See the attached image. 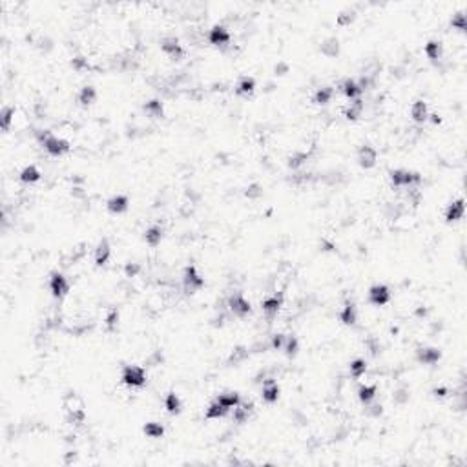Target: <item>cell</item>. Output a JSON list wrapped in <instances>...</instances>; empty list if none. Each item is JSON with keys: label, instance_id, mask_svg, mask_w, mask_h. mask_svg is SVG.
Segmentation results:
<instances>
[{"label": "cell", "instance_id": "6da1fadb", "mask_svg": "<svg viewBox=\"0 0 467 467\" xmlns=\"http://www.w3.org/2000/svg\"><path fill=\"white\" fill-rule=\"evenodd\" d=\"M390 183L396 188H418L422 183V175L418 172H411V170H390Z\"/></svg>", "mask_w": 467, "mask_h": 467}, {"label": "cell", "instance_id": "7a4b0ae2", "mask_svg": "<svg viewBox=\"0 0 467 467\" xmlns=\"http://www.w3.org/2000/svg\"><path fill=\"white\" fill-rule=\"evenodd\" d=\"M204 286V278L197 272V268L194 265H190L184 268L183 274V288L186 294H195L197 290H201Z\"/></svg>", "mask_w": 467, "mask_h": 467}, {"label": "cell", "instance_id": "3957f363", "mask_svg": "<svg viewBox=\"0 0 467 467\" xmlns=\"http://www.w3.org/2000/svg\"><path fill=\"white\" fill-rule=\"evenodd\" d=\"M226 308L236 318H246L252 310L250 303H248V300L244 298L243 294H232L228 301H226Z\"/></svg>", "mask_w": 467, "mask_h": 467}, {"label": "cell", "instance_id": "277c9868", "mask_svg": "<svg viewBox=\"0 0 467 467\" xmlns=\"http://www.w3.org/2000/svg\"><path fill=\"white\" fill-rule=\"evenodd\" d=\"M122 384L128 387H141L146 384V370L139 365H128L122 370Z\"/></svg>", "mask_w": 467, "mask_h": 467}, {"label": "cell", "instance_id": "5b68a950", "mask_svg": "<svg viewBox=\"0 0 467 467\" xmlns=\"http://www.w3.org/2000/svg\"><path fill=\"white\" fill-rule=\"evenodd\" d=\"M49 290H51V294L55 296L57 300H61V298H64L66 294L70 292V281L64 278L62 274H51V278H49Z\"/></svg>", "mask_w": 467, "mask_h": 467}, {"label": "cell", "instance_id": "8992f818", "mask_svg": "<svg viewBox=\"0 0 467 467\" xmlns=\"http://www.w3.org/2000/svg\"><path fill=\"white\" fill-rule=\"evenodd\" d=\"M44 150L48 152L49 155H53V157H61V155L68 154L70 152V142L66 139H59V137H55V135H51L44 144Z\"/></svg>", "mask_w": 467, "mask_h": 467}, {"label": "cell", "instance_id": "52a82bcc", "mask_svg": "<svg viewBox=\"0 0 467 467\" xmlns=\"http://www.w3.org/2000/svg\"><path fill=\"white\" fill-rule=\"evenodd\" d=\"M161 49H162L172 61H181L183 57H184V49H183V46L179 44V41H177L175 37L162 39V41H161Z\"/></svg>", "mask_w": 467, "mask_h": 467}, {"label": "cell", "instance_id": "ba28073f", "mask_svg": "<svg viewBox=\"0 0 467 467\" xmlns=\"http://www.w3.org/2000/svg\"><path fill=\"white\" fill-rule=\"evenodd\" d=\"M376 161H378V152L370 146V144H363V146L360 148V152H358V162H360V166L369 170V168L376 166Z\"/></svg>", "mask_w": 467, "mask_h": 467}, {"label": "cell", "instance_id": "9c48e42d", "mask_svg": "<svg viewBox=\"0 0 467 467\" xmlns=\"http://www.w3.org/2000/svg\"><path fill=\"white\" fill-rule=\"evenodd\" d=\"M390 300V290L385 285H374L369 290V301L376 307H384Z\"/></svg>", "mask_w": 467, "mask_h": 467}, {"label": "cell", "instance_id": "30bf717a", "mask_svg": "<svg viewBox=\"0 0 467 467\" xmlns=\"http://www.w3.org/2000/svg\"><path fill=\"white\" fill-rule=\"evenodd\" d=\"M416 360L424 365H434L442 360V350L436 347H422L416 350Z\"/></svg>", "mask_w": 467, "mask_h": 467}, {"label": "cell", "instance_id": "8fae6325", "mask_svg": "<svg viewBox=\"0 0 467 467\" xmlns=\"http://www.w3.org/2000/svg\"><path fill=\"white\" fill-rule=\"evenodd\" d=\"M208 41L214 46H224V44L230 42V31L224 26H214L208 33Z\"/></svg>", "mask_w": 467, "mask_h": 467}, {"label": "cell", "instance_id": "7c38bea8", "mask_svg": "<svg viewBox=\"0 0 467 467\" xmlns=\"http://www.w3.org/2000/svg\"><path fill=\"white\" fill-rule=\"evenodd\" d=\"M281 305H283V298L281 296H272V298H266L263 303H261V307H263V312H265L266 320H274L276 316H278L279 308H281Z\"/></svg>", "mask_w": 467, "mask_h": 467}, {"label": "cell", "instance_id": "4fadbf2b", "mask_svg": "<svg viewBox=\"0 0 467 467\" xmlns=\"http://www.w3.org/2000/svg\"><path fill=\"white\" fill-rule=\"evenodd\" d=\"M464 212H466L464 199L453 201L446 210V221H447V223H456V221H460L462 217H464Z\"/></svg>", "mask_w": 467, "mask_h": 467}, {"label": "cell", "instance_id": "5bb4252c", "mask_svg": "<svg viewBox=\"0 0 467 467\" xmlns=\"http://www.w3.org/2000/svg\"><path fill=\"white\" fill-rule=\"evenodd\" d=\"M274 380L276 378L263 382V387H261V398L265 400L266 404H274V402H278L279 398V385Z\"/></svg>", "mask_w": 467, "mask_h": 467}, {"label": "cell", "instance_id": "9a60e30c", "mask_svg": "<svg viewBox=\"0 0 467 467\" xmlns=\"http://www.w3.org/2000/svg\"><path fill=\"white\" fill-rule=\"evenodd\" d=\"M128 204H130V199H128L126 195L119 194V195H113L112 199H108L106 208H108V212H112V214H122V212L128 210Z\"/></svg>", "mask_w": 467, "mask_h": 467}, {"label": "cell", "instance_id": "2e32d148", "mask_svg": "<svg viewBox=\"0 0 467 467\" xmlns=\"http://www.w3.org/2000/svg\"><path fill=\"white\" fill-rule=\"evenodd\" d=\"M321 53L325 57H328V59H334V57L340 55V49H342V46H340V41L336 39V37H328V39H325V41L321 42Z\"/></svg>", "mask_w": 467, "mask_h": 467}, {"label": "cell", "instance_id": "e0dca14e", "mask_svg": "<svg viewBox=\"0 0 467 467\" xmlns=\"http://www.w3.org/2000/svg\"><path fill=\"white\" fill-rule=\"evenodd\" d=\"M252 409H254V405L252 404H239L234 407V416H232V420H234V424H244V422H248V418H250L252 414Z\"/></svg>", "mask_w": 467, "mask_h": 467}, {"label": "cell", "instance_id": "ac0fdd59", "mask_svg": "<svg viewBox=\"0 0 467 467\" xmlns=\"http://www.w3.org/2000/svg\"><path fill=\"white\" fill-rule=\"evenodd\" d=\"M110 256H112L110 243H108V239H102V241L97 244V248H95V265L97 266L106 265L108 259H110Z\"/></svg>", "mask_w": 467, "mask_h": 467}, {"label": "cell", "instance_id": "d6986e66", "mask_svg": "<svg viewBox=\"0 0 467 467\" xmlns=\"http://www.w3.org/2000/svg\"><path fill=\"white\" fill-rule=\"evenodd\" d=\"M411 117H412V121L418 122V124H424L427 119H429V108H427V104L424 102V101H416V102L412 104Z\"/></svg>", "mask_w": 467, "mask_h": 467}, {"label": "cell", "instance_id": "ffe728a7", "mask_svg": "<svg viewBox=\"0 0 467 467\" xmlns=\"http://www.w3.org/2000/svg\"><path fill=\"white\" fill-rule=\"evenodd\" d=\"M340 320H342L343 325H354L358 321V308L352 301H347L343 310L340 312Z\"/></svg>", "mask_w": 467, "mask_h": 467}, {"label": "cell", "instance_id": "44dd1931", "mask_svg": "<svg viewBox=\"0 0 467 467\" xmlns=\"http://www.w3.org/2000/svg\"><path fill=\"white\" fill-rule=\"evenodd\" d=\"M426 55L427 59H431L432 62L440 61L442 55H444V44L440 41H429L426 44Z\"/></svg>", "mask_w": 467, "mask_h": 467}, {"label": "cell", "instance_id": "7402d4cb", "mask_svg": "<svg viewBox=\"0 0 467 467\" xmlns=\"http://www.w3.org/2000/svg\"><path fill=\"white\" fill-rule=\"evenodd\" d=\"M342 91H343V95H345L347 99H350V101H356V99H360V95L363 93V91L360 90L358 82H356V81H352V79H347V81H343Z\"/></svg>", "mask_w": 467, "mask_h": 467}, {"label": "cell", "instance_id": "603a6c76", "mask_svg": "<svg viewBox=\"0 0 467 467\" xmlns=\"http://www.w3.org/2000/svg\"><path fill=\"white\" fill-rule=\"evenodd\" d=\"M256 90V81L252 77H243L236 86V93L241 95V97H248L252 95V91Z\"/></svg>", "mask_w": 467, "mask_h": 467}, {"label": "cell", "instance_id": "cb8c5ba5", "mask_svg": "<svg viewBox=\"0 0 467 467\" xmlns=\"http://www.w3.org/2000/svg\"><path fill=\"white\" fill-rule=\"evenodd\" d=\"M363 108H365V104H363L362 99H356V101H352V102L347 106V110H345V117L349 119V121H358V119L362 117Z\"/></svg>", "mask_w": 467, "mask_h": 467}, {"label": "cell", "instance_id": "d4e9b609", "mask_svg": "<svg viewBox=\"0 0 467 467\" xmlns=\"http://www.w3.org/2000/svg\"><path fill=\"white\" fill-rule=\"evenodd\" d=\"M144 112H146L150 117L161 119L164 115V106H162V102H161L159 99H152V101H148L146 104H144Z\"/></svg>", "mask_w": 467, "mask_h": 467}, {"label": "cell", "instance_id": "484cf974", "mask_svg": "<svg viewBox=\"0 0 467 467\" xmlns=\"http://www.w3.org/2000/svg\"><path fill=\"white\" fill-rule=\"evenodd\" d=\"M376 385H362L360 389H358V398H360V402H362L363 405L370 404V402H374V398H376Z\"/></svg>", "mask_w": 467, "mask_h": 467}, {"label": "cell", "instance_id": "4316f807", "mask_svg": "<svg viewBox=\"0 0 467 467\" xmlns=\"http://www.w3.org/2000/svg\"><path fill=\"white\" fill-rule=\"evenodd\" d=\"M161 239H162V228H161L159 224H154V226H150V228L144 232V241H146L150 246H157V244L161 243Z\"/></svg>", "mask_w": 467, "mask_h": 467}, {"label": "cell", "instance_id": "83f0119b", "mask_svg": "<svg viewBox=\"0 0 467 467\" xmlns=\"http://www.w3.org/2000/svg\"><path fill=\"white\" fill-rule=\"evenodd\" d=\"M97 101V90L93 86H84L79 93V102L82 106H90Z\"/></svg>", "mask_w": 467, "mask_h": 467}, {"label": "cell", "instance_id": "f1b7e54d", "mask_svg": "<svg viewBox=\"0 0 467 467\" xmlns=\"http://www.w3.org/2000/svg\"><path fill=\"white\" fill-rule=\"evenodd\" d=\"M226 412H228V409L216 400V402H212V404L208 405V409H206V414H204V416H206L208 420H219V418H223Z\"/></svg>", "mask_w": 467, "mask_h": 467}, {"label": "cell", "instance_id": "f546056e", "mask_svg": "<svg viewBox=\"0 0 467 467\" xmlns=\"http://www.w3.org/2000/svg\"><path fill=\"white\" fill-rule=\"evenodd\" d=\"M39 179H41V172H39V168L33 166V164L26 166L20 172V181L22 183H28V184H31V183H37Z\"/></svg>", "mask_w": 467, "mask_h": 467}, {"label": "cell", "instance_id": "4dcf8cb0", "mask_svg": "<svg viewBox=\"0 0 467 467\" xmlns=\"http://www.w3.org/2000/svg\"><path fill=\"white\" fill-rule=\"evenodd\" d=\"M66 422H68L70 426H82L84 422H86V412H84L82 407L70 409V411H68V416H66Z\"/></svg>", "mask_w": 467, "mask_h": 467}, {"label": "cell", "instance_id": "1f68e13d", "mask_svg": "<svg viewBox=\"0 0 467 467\" xmlns=\"http://www.w3.org/2000/svg\"><path fill=\"white\" fill-rule=\"evenodd\" d=\"M142 431H144V434H146L148 438H162V434H164V427L161 426L159 422H148L146 426L142 427Z\"/></svg>", "mask_w": 467, "mask_h": 467}, {"label": "cell", "instance_id": "d6a6232c", "mask_svg": "<svg viewBox=\"0 0 467 467\" xmlns=\"http://www.w3.org/2000/svg\"><path fill=\"white\" fill-rule=\"evenodd\" d=\"M217 402L221 405H224V407L230 411V409H234V407L241 402V396H239V392H224V394H221V396L217 398Z\"/></svg>", "mask_w": 467, "mask_h": 467}, {"label": "cell", "instance_id": "836d02e7", "mask_svg": "<svg viewBox=\"0 0 467 467\" xmlns=\"http://www.w3.org/2000/svg\"><path fill=\"white\" fill-rule=\"evenodd\" d=\"M332 95H334V90L330 88V86H323V88H320V90L316 91V95H314V102L316 104H328L330 102V99H332Z\"/></svg>", "mask_w": 467, "mask_h": 467}, {"label": "cell", "instance_id": "e575fe53", "mask_svg": "<svg viewBox=\"0 0 467 467\" xmlns=\"http://www.w3.org/2000/svg\"><path fill=\"white\" fill-rule=\"evenodd\" d=\"M164 407L170 414H179L181 412V400L175 392H170L166 394V400H164Z\"/></svg>", "mask_w": 467, "mask_h": 467}, {"label": "cell", "instance_id": "d590c367", "mask_svg": "<svg viewBox=\"0 0 467 467\" xmlns=\"http://www.w3.org/2000/svg\"><path fill=\"white\" fill-rule=\"evenodd\" d=\"M308 159V154H305V152H294L292 155H288V159H286V166L292 168V170H298V168H301L303 164H305V161Z\"/></svg>", "mask_w": 467, "mask_h": 467}, {"label": "cell", "instance_id": "8d00e7d4", "mask_svg": "<svg viewBox=\"0 0 467 467\" xmlns=\"http://www.w3.org/2000/svg\"><path fill=\"white\" fill-rule=\"evenodd\" d=\"M356 17H358V13H356L354 9H352V7H347V9H343L342 13L338 15L336 22H338V26L345 28V26H350V24L356 20Z\"/></svg>", "mask_w": 467, "mask_h": 467}, {"label": "cell", "instance_id": "74e56055", "mask_svg": "<svg viewBox=\"0 0 467 467\" xmlns=\"http://www.w3.org/2000/svg\"><path fill=\"white\" fill-rule=\"evenodd\" d=\"M283 350H285V354L288 356V358H294V356L298 354V350H300V342H298V338L296 336H286L285 340V345H283Z\"/></svg>", "mask_w": 467, "mask_h": 467}, {"label": "cell", "instance_id": "f35d334b", "mask_svg": "<svg viewBox=\"0 0 467 467\" xmlns=\"http://www.w3.org/2000/svg\"><path fill=\"white\" fill-rule=\"evenodd\" d=\"M367 372V362L358 358L354 362H350V376L352 378H362Z\"/></svg>", "mask_w": 467, "mask_h": 467}, {"label": "cell", "instance_id": "ab89813d", "mask_svg": "<svg viewBox=\"0 0 467 467\" xmlns=\"http://www.w3.org/2000/svg\"><path fill=\"white\" fill-rule=\"evenodd\" d=\"M409 398H411V392H409L407 387H398L392 392V402L396 405H405L409 402Z\"/></svg>", "mask_w": 467, "mask_h": 467}, {"label": "cell", "instance_id": "60d3db41", "mask_svg": "<svg viewBox=\"0 0 467 467\" xmlns=\"http://www.w3.org/2000/svg\"><path fill=\"white\" fill-rule=\"evenodd\" d=\"M261 195H263V186H261L259 183H252V184H248L246 190H244V197H248L252 201L259 199Z\"/></svg>", "mask_w": 467, "mask_h": 467}, {"label": "cell", "instance_id": "b9f144b4", "mask_svg": "<svg viewBox=\"0 0 467 467\" xmlns=\"http://www.w3.org/2000/svg\"><path fill=\"white\" fill-rule=\"evenodd\" d=\"M0 117H2V128L7 132L9 126H11V121H13V117H15V108H11V106H4V108H2V113H0Z\"/></svg>", "mask_w": 467, "mask_h": 467}, {"label": "cell", "instance_id": "7bdbcfd3", "mask_svg": "<svg viewBox=\"0 0 467 467\" xmlns=\"http://www.w3.org/2000/svg\"><path fill=\"white\" fill-rule=\"evenodd\" d=\"M248 354H250V352H248L246 347H237V349L232 352L230 360H228V365H232V363H234V365H236V363H241L243 360L248 358Z\"/></svg>", "mask_w": 467, "mask_h": 467}, {"label": "cell", "instance_id": "ee69618b", "mask_svg": "<svg viewBox=\"0 0 467 467\" xmlns=\"http://www.w3.org/2000/svg\"><path fill=\"white\" fill-rule=\"evenodd\" d=\"M451 26H453L454 29H458V31H466V28H467L466 15L464 13L453 15V19H451Z\"/></svg>", "mask_w": 467, "mask_h": 467}, {"label": "cell", "instance_id": "f6af8a7d", "mask_svg": "<svg viewBox=\"0 0 467 467\" xmlns=\"http://www.w3.org/2000/svg\"><path fill=\"white\" fill-rule=\"evenodd\" d=\"M285 340H286V336L281 334V332H278V334L272 336V340H270V347H272L274 350H283Z\"/></svg>", "mask_w": 467, "mask_h": 467}, {"label": "cell", "instance_id": "bcb514c9", "mask_svg": "<svg viewBox=\"0 0 467 467\" xmlns=\"http://www.w3.org/2000/svg\"><path fill=\"white\" fill-rule=\"evenodd\" d=\"M71 68L75 71H84V70H88L90 66H88V61H86L84 57H75V59L71 61Z\"/></svg>", "mask_w": 467, "mask_h": 467}, {"label": "cell", "instance_id": "7dc6e473", "mask_svg": "<svg viewBox=\"0 0 467 467\" xmlns=\"http://www.w3.org/2000/svg\"><path fill=\"white\" fill-rule=\"evenodd\" d=\"M365 412H367L369 416H372V418H378V416H382L384 407H382L380 404H372V402H370V404H367V411Z\"/></svg>", "mask_w": 467, "mask_h": 467}, {"label": "cell", "instance_id": "c3c4849f", "mask_svg": "<svg viewBox=\"0 0 467 467\" xmlns=\"http://www.w3.org/2000/svg\"><path fill=\"white\" fill-rule=\"evenodd\" d=\"M139 272H141V265H139V263H128V265L124 266L126 278H135V276H137Z\"/></svg>", "mask_w": 467, "mask_h": 467}, {"label": "cell", "instance_id": "681fc988", "mask_svg": "<svg viewBox=\"0 0 467 467\" xmlns=\"http://www.w3.org/2000/svg\"><path fill=\"white\" fill-rule=\"evenodd\" d=\"M367 347H369V350H370V354L372 356H378V352H380V342H378L376 338H369L367 340Z\"/></svg>", "mask_w": 467, "mask_h": 467}, {"label": "cell", "instance_id": "f907efd6", "mask_svg": "<svg viewBox=\"0 0 467 467\" xmlns=\"http://www.w3.org/2000/svg\"><path fill=\"white\" fill-rule=\"evenodd\" d=\"M117 321H119V312H117V310H112V312H110V316H108V320H106L108 330H113V328H115V325H117Z\"/></svg>", "mask_w": 467, "mask_h": 467}, {"label": "cell", "instance_id": "816d5d0a", "mask_svg": "<svg viewBox=\"0 0 467 467\" xmlns=\"http://www.w3.org/2000/svg\"><path fill=\"white\" fill-rule=\"evenodd\" d=\"M288 70H290V66H288V64H286V62H283V61H281V62L276 64V68H274V71H276V75H279V77H283V75H286V73H288Z\"/></svg>", "mask_w": 467, "mask_h": 467}, {"label": "cell", "instance_id": "f5cc1de1", "mask_svg": "<svg viewBox=\"0 0 467 467\" xmlns=\"http://www.w3.org/2000/svg\"><path fill=\"white\" fill-rule=\"evenodd\" d=\"M161 362H162V354H161V350H155L154 354H152L146 360V363H148V365H152V367H155V365H161Z\"/></svg>", "mask_w": 467, "mask_h": 467}, {"label": "cell", "instance_id": "db71d44e", "mask_svg": "<svg viewBox=\"0 0 467 467\" xmlns=\"http://www.w3.org/2000/svg\"><path fill=\"white\" fill-rule=\"evenodd\" d=\"M432 394L436 398H446L447 394H449V390H447L446 387H436V389H432Z\"/></svg>", "mask_w": 467, "mask_h": 467}, {"label": "cell", "instance_id": "11a10c76", "mask_svg": "<svg viewBox=\"0 0 467 467\" xmlns=\"http://www.w3.org/2000/svg\"><path fill=\"white\" fill-rule=\"evenodd\" d=\"M71 195H73V197H79V199H84V197H86V192H84L81 186H73V190H71Z\"/></svg>", "mask_w": 467, "mask_h": 467}, {"label": "cell", "instance_id": "9f6ffc18", "mask_svg": "<svg viewBox=\"0 0 467 467\" xmlns=\"http://www.w3.org/2000/svg\"><path fill=\"white\" fill-rule=\"evenodd\" d=\"M405 71H407L405 70V66H398V68H392V75L398 79H402L405 75Z\"/></svg>", "mask_w": 467, "mask_h": 467}, {"label": "cell", "instance_id": "6f0895ef", "mask_svg": "<svg viewBox=\"0 0 467 467\" xmlns=\"http://www.w3.org/2000/svg\"><path fill=\"white\" fill-rule=\"evenodd\" d=\"M75 460H77V453H75V451H70V453L66 454V458H64L66 464H71V462H75Z\"/></svg>", "mask_w": 467, "mask_h": 467}, {"label": "cell", "instance_id": "680465c9", "mask_svg": "<svg viewBox=\"0 0 467 467\" xmlns=\"http://www.w3.org/2000/svg\"><path fill=\"white\" fill-rule=\"evenodd\" d=\"M429 117H432V122H434V124H438L440 121H442V119H440V115H436V113H434V115H429Z\"/></svg>", "mask_w": 467, "mask_h": 467}]
</instances>
